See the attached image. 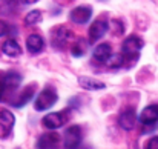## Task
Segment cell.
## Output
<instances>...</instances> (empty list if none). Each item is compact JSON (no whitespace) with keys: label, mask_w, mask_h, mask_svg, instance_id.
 I'll return each instance as SVG.
<instances>
[{"label":"cell","mask_w":158,"mask_h":149,"mask_svg":"<svg viewBox=\"0 0 158 149\" xmlns=\"http://www.w3.org/2000/svg\"><path fill=\"white\" fill-rule=\"evenodd\" d=\"M58 100V94L57 91L54 89V86H46L34 101V108L35 111H46L49 109L51 106L55 104V101Z\"/></svg>","instance_id":"obj_1"},{"label":"cell","mask_w":158,"mask_h":149,"mask_svg":"<svg viewBox=\"0 0 158 149\" xmlns=\"http://www.w3.org/2000/svg\"><path fill=\"white\" fill-rule=\"evenodd\" d=\"M81 145V129L80 126L74 125L66 129L64 132V148L66 149H78Z\"/></svg>","instance_id":"obj_2"},{"label":"cell","mask_w":158,"mask_h":149,"mask_svg":"<svg viewBox=\"0 0 158 149\" xmlns=\"http://www.w3.org/2000/svg\"><path fill=\"white\" fill-rule=\"evenodd\" d=\"M72 37V32L66 26H57L51 32V43L55 48H63Z\"/></svg>","instance_id":"obj_3"},{"label":"cell","mask_w":158,"mask_h":149,"mask_svg":"<svg viewBox=\"0 0 158 149\" xmlns=\"http://www.w3.org/2000/svg\"><path fill=\"white\" fill-rule=\"evenodd\" d=\"M143 45H144V42H143L140 37H135V36L127 37V39L123 42V46H121L123 55H129V57L135 55V57H137L138 52L143 48Z\"/></svg>","instance_id":"obj_4"},{"label":"cell","mask_w":158,"mask_h":149,"mask_svg":"<svg viewBox=\"0 0 158 149\" xmlns=\"http://www.w3.org/2000/svg\"><path fill=\"white\" fill-rule=\"evenodd\" d=\"M92 17V8L91 6H77L71 11L69 14V19L77 23V25H85L91 20Z\"/></svg>","instance_id":"obj_5"},{"label":"cell","mask_w":158,"mask_h":149,"mask_svg":"<svg viewBox=\"0 0 158 149\" xmlns=\"http://www.w3.org/2000/svg\"><path fill=\"white\" fill-rule=\"evenodd\" d=\"M60 135L57 132H45L37 140V149H58Z\"/></svg>","instance_id":"obj_6"},{"label":"cell","mask_w":158,"mask_h":149,"mask_svg":"<svg viewBox=\"0 0 158 149\" xmlns=\"http://www.w3.org/2000/svg\"><path fill=\"white\" fill-rule=\"evenodd\" d=\"M109 29V22L107 20H97L95 23H92V26L89 28V42L95 43L97 40H100Z\"/></svg>","instance_id":"obj_7"},{"label":"cell","mask_w":158,"mask_h":149,"mask_svg":"<svg viewBox=\"0 0 158 149\" xmlns=\"http://www.w3.org/2000/svg\"><path fill=\"white\" fill-rule=\"evenodd\" d=\"M66 118L63 112H51L43 117V126L48 129H58L64 125Z\"/></svg>","instance_id":"obj_8"},{"label":"cell","mask_w":158,"mask_h":149,"mask_svg":"<svg viewBox=\"0 0 158 149\" xmlns=\"http://www.w3.org/2000/svg\"><path fill=\"white\" fill-rule=\"evenodd\" d=\"M78 85L83 89H88V91H100V89L106 88V85L103 82H100V80H97L94 77H88V75L78 77Z\"/></svg>","instance_id":"obj_9"},{"label":"cell","mask_w":158,"mask_h":149,"mask_svg":"<svg viewBox=\"0 0 158 149\" xmlns=\"http://www.w3.org/2000/svg\"><path fill=\"white\" fill-rule=\"evenodd\" d=\"M26 48H28V51L31 54H39L45 48V40L39 34H31L26 39Z\"/></svg>","instance_id":"obj_10"},{"label":"cell","mask_w":158,"mask_h":149,"mask_svg":"<svg viewBox=\"0 0 158 149\" xmlns=\"http://www.w3.org/2000/svg\"><path fill=\"white\" fill-rule=\"evenodd\" d=\"M140 120L144 123V125H154L158 121V106L157 104H151L148 108L143 109L141 115H140Z\"/></svg>","instance_id":"obj_11"},{"label":"cell","mask_w":158,"mask_h":149,"mask_svg":"<svg viewBox=\"0 0 158 149\" xmlns=\"http://www.w3.org/2000/svg\"><path fill=\"white\" fill-rule=\"evenodd\" d=\"M112 54V48L109 43H102L98 45L95 49H94V60L98 62V63H105L106 60L110 57Z\"/></svg>","instance_id":"obj_12"},{"label":"cell","mask_w":158,"mask_h":149,"mask_svg":"<svg viewBox=\"0 0 158 149\" xmlns=\"http://www.w3.org/2000/svg\"><path fill=\"white\" fill-rule=\"evenodd\" d=\"M118 123H120V126L124 131H131L135 126V114H134V111H124V112H121L120 114V118H118Z\"/></svg>","instance_id":"obj_13"},{"label":"cell","mask_w":158,"mask_h":149,"mask_svg":"<svg viewBox=\"0 0 158 149\" xmlns=\"http://www.w3.org/2000/svg\"><path fill=\"white\" fill-rule=\"evenodd\" d=\"M2 51H3V54L8 55V57H19V55L22 54L20 45H19L15 40H12V39H9V40H6V42L3 43Z\"/></svg>","instance_id":"obj_14"},{"label":"cell","mask_w":158,"mask_h":149,"mask_svg":"<svg viewBox=\"0 0 158 149\" xmlns=\"http://www.w3.org/2000/svg\"><path fill=\"white\" fill-rule=\"evenodd\" d=\"M22 82V75L17 72H8L3 79V86L8 89H15Z\"/></svg>","instance_id":"obj_15"},{"label":"cell","mask_w":158,"mask_h":149,"mask_svg":"<svg viewBox=\"0 0 158 149\" xmlns=\"http://www.w3.org/2000/svg\"><path fill=\"white\" fill-rule=\"evenodd\" d=\"M14 121H15V118H14L12 112H9L8 109L0 111V126L3 129H11L14 126Z\"/></svg>","instance_id":"obj_16"},{"label":"cell","mask_w":158,"mask_h":149,"mask_svg":"<svg viewBox=\"0 0 158 149\" xmlns=\"http://www.w3.org/2000/svg\"><path fill=\"white\" fill-rule=\"evenodd\" d=\"M34 91H35V85L34 86H28L25 91H23V94L19 97V100H15L14 101V106H17V108H22V106H25L29 100L32 99V96H34Z\"/></svg>","instance_id":"obj_17"},{"label":"cell","mask_w":158,"mask_h":149,"mask_svg":"<svg viewBox=\"0 0 158 149\" xmlns=\"http://www.w3.org/2000/svg\"><path fill=\"white\" fill-rule=\"evenodd\" d=\"M40 20H42V11H39V9H32L25 15V25L26 26L37 25V23H40Z\"/></svg>","instance_id":"obj_18"},{"label":"cell","mask_w":158,"mask_h":149,"mask_svg":"<svg viewBox=\"0 0 158 149\" xmlns=\"http://www.w3.org/2000/svg\"><path fill=\"white\" fill-rule=\"evenodd\" d=\"M107 68H120L124 65V55L123 54H110V57L105 62Z\"/></svg>","instance_id":"obj_19"},{"label":"cell","mask_w":158,"mask_h":149,"mask_svg":"<svg viewBox=\"0 0 158 149\" xmlns=\"http://www.w3.org/2000/svg\"><path fill=\"white\" fill-rule=\"evenodd\" d=\"M71 52H72V55H75V57H81V55L86 52V43H85L83 40H77V42L72 45Z\"/></svg>","instance_id":"obj_20"},{"label":"cell","mask_w":158,"mask_h":149,"mask_svg":"<svg viewBox=\"0 0 158 149\" xmlns=\"http://www.w3.org/2000/svg\"><path fill=\"white\" fill-rule=\"evenodd\" d=\"M110 25L114 26V31H115V34H123V23H121V22H118V20H114Z\"/></svg>","instance_id":"obj_21"},{"label":"cell","mask_w":158,"mask_h":149,"mask_svg":"<svg viewBox=\"0 0 158 149\" xmlns=\"http://www.w3.org/2000/svg\"><path fill=\"white\" fill-rule=\"evenodd\" d=\"M146 149H158V135L157 137H152V138L148 142Z\"/></svg>","instance_id":"obj_22"},{"label":"cell","mask_w":158,"mask_h":149,"mask_svg":"<svg viewBox=\"0 0 158 149\" xmlns=\"http://www.w3.org/2000/svg\"><path fill=\"white\" fill-rule=\"evenodd\" d=\"M6 32H8V25H6L3 20H0V37L5 36Z\"/></svg>","instance_id":"obj_23"},{"label":"cell","mask_w":158,"mask_h":149,"mask_svg":"<svg viewBox=\"0 0 158 149\" xmlns=\"http://www.w3.org/2000/svg\"><path fill=\"white\" fill-rule=\"evenodd\" d=\"M3 89H5V86H3V82L0 80V97H2V94H3Z\"/></svg>","instance_id":"obj_24"}]
</instances>
